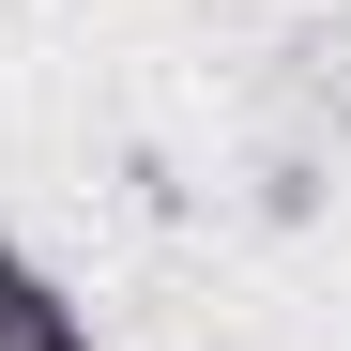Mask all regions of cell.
Masks as SVG:
<instances>
[{
	"mask_svg": "<svg viewBox=\"0 0 351 351\" xmlns=\"http://www.w3.org/2000/svg\"><path fill=\"white\" fill-rule=\"evenodd\" d=\"M321 214V153H260V229H306Z\"/></svg>",
	"mask_w": 351,
	"mask_h": 351,
	"instance_id": "2",
	"label": "cell"
},
{
	"mask_svg": "<svg viewBox=\"0 0 351 351\" xmlns=\"http://www.w3.org/2000/svg\"><path fill=\"white\" fill-rule=\"evenodd\" d=\"M0 351H107V336H92V306L16 245V229H0Z\"/></svg>",
	"mask_w": 351,
	"mask_h": 351,
	"instance_id": "1",
	"label": "cell"
}]
</instances>
